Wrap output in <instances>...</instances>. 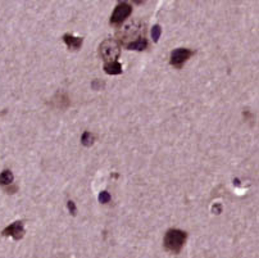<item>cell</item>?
Masks as SVG:
<instances>
[{
    "label": "cell",
    "instance_id": "8fae6325",
    "mask_svg": "<svg viewBox=\"0 0 259 258\" xmlns=\"http://www.w3.org/2000/svg\"><path fill=\"white\" fill-rule=\"evenodd\" d=\"M81 142L85 146H91L94 144V135L91 132H89V131H85L82 134V136H81Z\"/></svg>",
    "mask_w": 259,
    "mask_h": 258
},
{
    "label": "cell",
    "instance_id": "4fadbf2b",
    "mask_svg": "<svg viewBox=\"0 0 259 258\" xmlns=\"http://www.w3.org/2000/svg\"><path fill=\"white\" fill-rule=\"evenodd\" d=\"M110 199H112V196H110V194L108 193V192H101V193L99 194V202L103 203V204L109 203Z\"/></svg>",
    "mask_w": 259,
    "mask_h": 258
},
{
    "label": "cell",
    "instance_id": "5bb4252c",
    "mask_svg": "<svg viewBox=\"0 0 259 258\" xmlns=\"http://www.w3.org/2000/svg\"><path fill=\"white\" fill-rule=\"evenodd\" d=\"M67 208H68L69 214H71L72 216H76V214H77V208H76V204L73 200H68V202H67Z\"/></svg>",
    "mask_w": 259,
    "mask_h": 258
},
{
    "label": "cell",
    "instance_id": "52a82bcc",
    "mask_svg": "<svg viewBox=\"0 0 259 258\" xmlns=\"http://www.w3.org/2000/svg\"><path fill=\"white\" fill-rule=\"evenodd\" d=\"M63 42H66L67 46L72 49V50H78L82 46L84 39L82 38H76V36L71 35V34H66V35H63Z\"/></svg>",
    "mask_w": 259,
    "mask_h": 258
},
{
    "label": "cell",
    "instance_id": "3957f363",
    "mask_svg": "<svg viewBox=\"0 0 259 258\" xmlns=\"http://www.w3.org/2000/svg\"><path fill=\"white\" fill-rule=\"evenodd\" d=\"M132 13V6L131 4H128L127 2H121L116 6L113 13L110 16V24H114V26H118V24H122L126 18H128Z\"/></svg>",
    "mask_w": 259,
    "mask_h": 258
},
{
    "label": "cell",
    "instance_id": "6da1fadb",
    "mask_svg": "<svg viewBox=\"0 0 259 258\" xmlns=\"http://www.w3.org/2000/svg\"><path fill=\"white\" fill-rule=\"evenodd\" d=\"M186 238H188V234L180 228H170L164 235V248L168 252L177 254V253L181 252L182 246L186 242Z\"/></svg>",
    "mask_w": 259,
    "mask_h": 258
},
{
    "label": "cell",
    "instance_id": "277c9868",
    "mask_svg": "<svg viewBox=\"0 0 259 258\" xmlns=\"http://www.w3.org/2000/svg\"><path fill=\"white\" fill-rule=\"evenodd\" d=\"M194 56V52L188 49V48H177L171 53V60L170 63L171 66H173L175 68H182L184 64L188 62V60H190L191 56Z\"/></svg>",
    "mask_w": 259,
    "mask_h": 258
},
{
    "label": "cell",
    "instance_id": "7a4b0ae2",
    "mask_svg": "<svg viewBox=\"0 0 259 258\" xmlns=\"http://www.w3.org/2000/svg\"><path fill=\"white\" fill-rule=\"evenodd\" d=\"M99 54L104 63L117 62L121 54V45L116 39H105L99 46Z\"/></svg>",
    "mask_w": 259,
    "mask_h": 258
},
{
    "label": "cell",
    "instance_id": "ba28073f",
    "mask_svg": "<svg viewBox=\"0 0 259 258\" xmlns=\"http://www.w3.org/2000/svg\"><path fill=\"white\" fill-rule=\"evenodd\" d=\"M146 46H148V40L144 38V36H140L139 39L134 40V42H127L126 44V48H127L128 50H144V49H146Z\"/></svg>",
    "mask_w": 259,
    "mask_h": 258
},
{
    "label": "cell",
    "instance_id": "30bf717a",
    "mask_svg": "<svg viewBox=\"0 0 259 258\" xmlns=\"http://www.w3.org/2000/svg\"><path fill=\"white\" fill-rule=\"evenodd\" d=\"M104 71L108 74H122V64L119 62L104 63Z\"/></svg>",
    "mask_w": 259,
    "mask_h": 258
},
{
    "label": "cell",
    "instance_id": "9c48e42d",
    "mask_svg": "<svg viewBox=\"0 0 259 258\" xmlns=\"http://www.w3.org/2000/svg\"><path fill=\"white\" fill-rule=\"evenodd\" d=\"M13 181H14V176H13L10 170H4V171L0 174V185L3 188H5V189L12 186Z\"/></svg>",
    "mask_w": 259,
    "mask_h": 258
},
{
    "label": "cell",
    "instance_id": "7c38bea8",
    "mask_svg": "<svg viewBox=\"0 0 259 258\" xmlns=\"http://www.w3.org/2000/svg\"><path fill=\"white\" fill-rule=\"evenodd\" d=\"M161 34H162V28L159 24H154V26L152 27V38L153 40H154V42H157L159 40V38H161Z\"/></svg>",
    "mask_w": 259,
    "mask_h": 258
},
{
    "label": "cell",
    "instance_id": "8992f818",
    "mask_svg": "<svg viewBox=\"0 0 259 258\" xmlns=\"http://www.w3.org/2000/svg\"><path fill=\"white\" fill-rule=\"evenodd\" d=\"M143 30V27L137 22H132V24H127L123 27V38L126 39H132V38H140V32Z\"/></svg>",
    "mask_w": 259,
    "mask_h": 258
},
{
    "label": "cell",
    "instance_id": "2e32d148",
    "mask_svg": "<svg viewBox=\"0 0 259 258\" xmlns=\"http://www.w3.org/2000/svg\"><path fill=\"white\" fill-rule=\"evenodd\" d=\"M221 210H222V208H221L220 203H217V204L213 206V212H215L216 214H221Z\"/></svg>",
    "mask_w": 259,
    "mask_h": 258
},
{
    "label": "cell",
    "instance_id": "9a60e30c",
    "mask_svg": "<svg viewBox=\"0 0 259 258\" xmlns=\"http://www.w3.org/2000/svg\"><path fill=\"white\" fill-rule=\"evenodd\" d=\"M91 86L95 90H99L101 88V86H103V84H100V81H99V80H95V81H94V82L91 84Z\"/></svg>",
    "mask_w": 259,
    "mask_h": 258
},
{
    "label": "cell",
    "instance_id": "5b68a950",
    "mask_svg": "<svg viewBox=\"0 0 259 258\" xmlns=\"http://www.w3.org/2000/svg\"><path fill=\"white\" fill-rule=\"evenodd\" d=\"M1 234L4 236H12L14 240H19V239L24 236L23 222L22 221H15V222L10 224V225L4 228Z\"/></svg>",
    "mask_w": 259,
    "mask_h": 258
}]
</instances>
